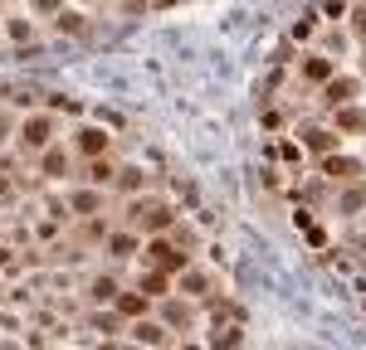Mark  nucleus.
Segmentation results:
<instances>
[{"label":"nucleus","instance_id":"nucleus-2","mask_svg":"<svg viewBox=\"0 0 366 350\" xmlns=\"http://www.w3.org/2000/svg\"><path fill=\"white\" fill-rule=\"evenodd\" d=\"M54 132H59L54 112H25L20 122H15V146L30 151V156H39L44 146H54Z\"/></svg>","mask_w":366,"mask_h":350},{"label":"nucleus","instance_id":"nucleus-33","mask_svg":"<svg viewBox=\"0 0 366 350\" xmlns=\"http://www.w3.org/2000/svg\"><path fill=\"white\" fill-rule=\"evenodd\" d=\"M0 302H6V287H0Z\"/></svg>","mask_w":366,"mask_h":350},{"label":"nucleus","instance_id":"nucleus-20","mask_svg":"<svg viewBox=\"0 0 366 350\" xmlns=\"http://www.w3.org/2000/svg\"><path fill=\"white\" fill-rule=\"evenodd\" d=\"M337 112V132H347V137H356V132H366V112H356V107H332Z\"/></svg>","mask_w":366,"mask_h":350},{"label":"nucleus","instance_id":"nucleus-27","mask_svg":"<svg viewBox=\"0 0 366 350\" xmlns=\"http://www.w3.org/2000/svg\"><path fill=\"white\" fill-rule=\"evenodd\" d=\"M312 30H318V20H312V15H308V20H298V25H293V39H308Z\"/></svg>","mask_w":366,"mask_h":350},{"label":"nucleus","instance_id":"nucleus-5","mask_svg":"<svg viewBox=\"0 0 366 350\" xmlns=\"http://www.w3.org/2000/svg\"><path fill=\"white\" fill-rule=\"evenodd\" d=\"M34 161H39V180H69V175H74V156H69L59 141H54V146H44Z\"/></svg>","mask_w":366,"mask_h":350},{"label":"nucleus","instance_id":"nucleus-28","mask_svg":"<svg viewBox=\"0 0 366 350\" xmlns=\"http://www.w3.org/2000/svg\"><path fill=\"white\" fill-rule=\"evenodd\" d=\"M279 151H283V161H293V165H298V161H303V151H298V146H293V141H283V146H279Z\"/></svg>","mask_w":366,"mask_h":350},{"label":"nucleus","instance_id":"nucleus-25","mask_svg":"<svg viewBox=\"0 0 366 350\" xmlns=\"http://www.w3.org/2000/svg\"><path fill=\"white\" fill-rule=\"evenodd\" d=\"M30 233H34V239H54V233H64V219H49V214H44V219H34Z\"/></svg>","mask_w":366,"mask_h":350},{"label":"nucleus","instance_id":"nucleus-22","mask_svg":"<svg viewBox=\"0 0 366 350\" xmlns=\"http://www.w3.org/2000/svg\"><path fill=\"white\" fill-rule=\"evenodd\" d=\"M191 321H195V312H191V307H181V302H166V307H162V326H166V331H171V326L191 331Z\"/></svg>","mask_w":366,"mask_h":350},{"label":"nucleus","instance_id":"nucleus-7","mask_svg":"<svg viewBox=\"0 0 366 350\" xmlns=\"http://www.w3.org/2000/svg\"><path fill=\"white\" fill-rule=\"evenodd\" d=\"M103 244H108L113 258H137V253H142V233L122 224V229H108V239H103Z\"/></svg>","mask_w":366,"mask_h":350},{"label":"nucleus","instance_id":"nucleus-31","mask_svg":"<svg viewBox=\"0 0 366 350\" xmlns=\"http://www.w3.org/2000/svg\"><path fill=\"white\" fill-rule=\"evenodd\" d=\"M181 350H200V345H191V340H181Z\"/></svg>","mask_w":366,"mask_h":350},{"label":"nucleus","instance_id":"nucleus-14","mask_svg":"<svg viewBox=\"0 0 366 350\" xmlns=\"http://www.w3.org/2000/svg\"><path fill=\"white\" fill-rule=\"evenodd\" d=\"M88 326H93V336H103V340H118L127 321H122L118 312H93V316H88Z\"/></svg>","mask_w":366,"mask_h":350},{"label":"nucleus","instance_id":"nucleus-32","mask_svg":"<svg viewBox=\"0 0 366 350\" xmlns=\"http://www.w3.org/2000/svg\"><path fill=\"white\" fill-rule=\"evenodd\" d=\"M151 5H176V0H151Z\"/></svg>","mask_w":366,"mask_h":350},{"label":"nucleus","instance_id":"nucleus-6","mask_svg":"<svg viewBox=\"0 0 366 350\" xmlns=\"http://www.w3.org/2000/svg\"><path fill=\"white\" fill-rule=\"evenodd\" d=\"M122 336H127V340H137V345H147V350H162L171 331L156 321V316H137V321H127V326H122Z\"/></svg>","mask_w":366,"mask_h":350},{"label":"nucleus","instance_id":"nucleus-26","mask_svg":"<svg viewBox=\"0 0 366 350\" xmlns=\"http://www.w3.org/2000/svg\"><path fill=\"white\" fill-rule=\"evenodd\" d=\"M30 10H34V15H44V20H54V15L64 10V0H30Z\"/></svg>","mask_w":366,"mask_h":350},{"label":"nucleus","instance_id":"nucleus-12","mask_svg":"<svg viewBox=\"0 0 366 350\" xmlns=\"http://www.w3.org/2000/svg\"><path fill=\"white\" fill-rule=\"evenodd\" d=\"M171 272H156V268H147V272H137V292H147V297L156 302V297H171Z\"/></svg>","mask_w":366,"mask_h":350},{"label":"nucleus","instance_id":"nucleus-23","mask_svg":"<svg viewBox=\"0 0 366 350\" xmlns=\"http://www.w3.org/2000/svg\"><path fill=\"white\" fill-rule=\"evenodd\" d=\"M54 30H59V34H83V30H88V15H83V10H59V15H54Z\"/></svg>","mask_w":366,"mask_h":350},{"label":"nucleus","instance_id":"nucleus-10","mask_svg":"<svg viewBox=\"0 0 366 350\" xmlns=\"http://www.w3.org/2000/svg\"><path fill=\"white\" fill-rule=\"evenodd\" d=\"M88 302H98V307H113V297H118V277L113 272H98V277H88Z\"/></svg>","mask_w":366,"mask_h":350},{"label":"nucleus","instance_id":"nucleus-21","mask_svg":"<svg viewBox=\"0 0 366 350\" xmlns=\"http://www.w3.org/2000/svg\"><path fill=\"white\" fill-rule=\"evenodd\" d=\"M0 34L15 39V44H30V39H34V25H30L25 15H10V20H0Z\"/></svg>","mask_w":366,"mask_h":350},{"label":"nucleus","instance_id":"nucleus-18","mask_svg":"<svg viewBox=\"0 0 366 350\" xmlns=\"http://www.w3.org/2000/svg\"><path fill=\"white\" fill-rule=\"evenodd\" d=\"M337 141H342V137L327 132V127H308V132H303V146H308V151H323V156H332Z\"/></svg>","mask_w":366,"mask_h":350},{"label":"nucleus","instance_id":"nucleus-13","mask_svg":"<svg viewBox=\"0 0 366 350\" xmlns=\"http://www.w3.org/2000/svg\"><path fill=\"white\" fill-rule=\"evenodd\" d=\"M323 97H327V107L352 102V97H356V78H337V73H332V78L323 83Z\"/></svg>","mask_w":366,"mask_h":350},{"label":"nucleus","instance_id":"nucleus-15","mask_svg":"<svg viewBox=\"0 0 366 350\" xmlns=\"http://www.w3.org/2000/svg\"><path fill=\"white\" fill-rule=\"evenodd\" d=\"M332 73H337V64H332L327 54H308V58H303V78H308V83H327Z\"/></svg>","mask_w":366,"mask_h":350},{"label":"nucleus","instance_id":"nucleus-17","mask_svg":"<svg viewBox=\"0 0 366 350\" xmlns=\"http://www.w3.org/2000/svg\"><path fill=\"white\" fill-rule=\"evenodd\" d=\"M181 292H186V297H205V292H211V272H205V268H181Z\"/></svg>","mask_w":366,"mask_h":350},{"label":"nucleus","instance_id":"nucleus-11","mask_svg":"<svg viewBox=\"0 0 366 350\" xmlns=\"http://www.w3.org/2000/svg\"><path fill=\"white\" fill-rule=\"evenodd\" d=\"M323 175H327V180H356V175H361V161H352V156H327L323 161Z\"/></svg>","mask_w":366,"mask_h":350},{"label":"nucleus","instance_id":"nucleus-9","mask_svg":"<svg viewBox=\"0 0 366 350\" xmlns=\"http://www.w3.org/2000/svg\"><path fill=\"white\" fill-rule=\"evenodd\" d=\"M113 312H118L122 321H137V316H147V312H151V297H147V292H137V287H132V292H122V287H118Z\"/></svg>","mask_w":366,"mask_h":350},{"label":"nucleus","instance_id":"nucleus-16","mask_svg":"<svg viewBox=\"0 0 366 350\" xmlns=\"http://www.w3.org/2000/svg\"><path fill=\"white\" fill-rule=\"evenodd\" d=\"M113 175H118V165H113L108 156H93V161L83 165V180L98 185V190H103V185H113Z\"/></svg>","mask_w":366,"mask_h":350},{"label":"nucleus","instance_id":"nucleus-30","mask_svg":"<svg viewBox=\"0 0 366 350\" xmlns=\"http://www.w3.org/2000/svg\"><path fill=\"white\" fill-rule=\"evenodd\" d=\"M103 350H147V345H137V340H132V345H118V340H108Z\"/></svg>","mask_w":366,"mask_h":350},{"label":"nucleus","instance_id":"nucleus-8","mask_svg":"<svg viewBox=\"0 0 366 350\" xmlns=\"http://www.w3.org/2000/svg\"><path fill=\"white\" fill-rule=\"evenodd\" d=\"M64 205H69V214H78V219H88V214H103V190H98V185L69 190V195H64Z\"/></svg>","mask_w":366,"mask_h":350},{"label":"nucleus","instance_id":"nucleus-19","mask_svg":"<svg viewBox=\"0 0 366 350\" xmlns=\"http://www.w3.org/2000/svg\"><path fill=\"white\" fill-rule=\"evenodd\" d=\"M113 185H118L122 195H137V190H147V170H142V165H122V170L113 175Z\"/></svg>","mask_w":366,"mask_h":350},{"label":"nucleus","instance_id":"nucleus-3","mask_svg":"<svg viewBox=\"0 0 366 350\" xmlns=\"http://www.w3.org/2000/svg\"><path fill=\"white\" fill-rule=\"evenodd\" d=\"M142 258H147L156 272H181V268L191 263V253H186V248H176L166 233H147V239H142Z\"/></svg>","mask_w":366,"mask_h":350},{"label":"nucleus","instance_id":"nucleus-29","mask_svg":"<svg viewBox=\"0 0 366 350\" xmlns=\"http://www.w3.org/2000/svg\"><path fill=\"white\" fill-rule=\"evenodd\" d=\"M352 30H356V34H361V39H366V5H361V10H356V15H352Z\"/></svg>","mask_w":366,"mask_h":350},{"label":"nucleus","instance_id":"nucleus-34","mask_svg":"<svg viewBox=\"0 0 366 350\" xmlns=\"http://www.w3.org/2000/svg\"><path fill=\"white\" fill-rule=\"evenodd\" d=\"M78 5H93V0H78Z\"/></svg>","mask_w":366,"mask_h":350},{"label":"nucleus","instance_id":"nucleus-4","mask_svg":"<svg viewBox=\"0 0 366 350\" xmlns=\"http://www.w3.org/2000/svg\"><path fill=\"white\" fill-rule=\"evenodd\" d=\"M74 151H78L83 161L108 156V151H113V132L103 127V122H88V127H78V132H74Z\"/></svg>","mask_w":366,"mask_h":350},{"label":"nucleus","instance_id":"nucleus-24","mask_svg":"<svg viewBox=\"0 0 366 350\" xmlns=\"http://www.w3.org/2000/svg\"><path fill=\"white\" fill-rule=\"evenodd\" d=\"M0 272H25V253L10 248V244H0Z\"/></svg>","mask_w":366,"mask_h":350},{"label":"nucleus","instance_id":"nucleus-1","mask_svg":"<svg viewBox=\"0 0 366 350\" xmlns=\"http://www.w3.org/2000/svg\"><path fill=\"white\" fill-rule=\"evenodd\" d=\"M122 224H127V229H137L142 239H147V233H166V229L176 224V209H171V205H162V200H151V195H142V200H132V205H127Z\"/></svg>","mask_w":366,"mask_h":350}]
</instances>
